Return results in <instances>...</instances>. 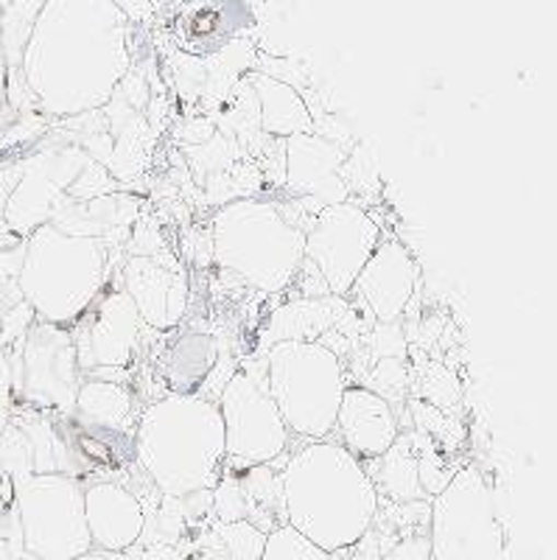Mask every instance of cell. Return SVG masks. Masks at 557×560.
Here are the masks:
<instances>
[{"mask_svg":"<svg viewBox=\"0 0 557 560\" xmlns=\"http://www.w3.org/2000/svg\"><path fill=\"white\" fill-rule=\"evenodd\" d=\"M129 62L127 14L113 0H43L20 73L39 109L70 118L107 107Z\"/></svg>","mask_w":557,"mask_h":560,"instance_id":"cell-1","label":"cell"},{"mask_svg":"<svg viewBox=\"0 0 557 560\" xmlns=\"http://www.w3.org/2000/svg\"><path fill=\"white\" fill-rule=\"evenodd\" d=\"M283 516L309 541L339 555L356 547L379 516V490L356 454L314 440L286 459L280 471Z\"/></svg>","mask_w":557,"mask_h":560,"instance_id":"cell-2","label":"cell"},{"mask_svg":"<svg viewBox=\"0 0 557 560\" xmlns=\"http://www.w3.org/2000/svg\"><path fill=\"white\" fill-rule=\"evenodd\" d=\"M135 454L163 497L213 490L228 457L222 409L202 395L169 393L140 412Z\"/></svg>","mask_w":557,"mask_h":560,"instance_id":"cell-3","label":"cell"},{"mask_svg":"<svg viewBox=\"0 0 557 560\" xmlns=\"http://www.w3.org/2000/svg\"><path fill=\"white\" fill-rule=\"evenodd\" d=\"M109 247L93 233H70L45 222L26 238L20 298L45 323H79L109 283Z\"/></svg>","mask_w":557,"mask_h":560,"instance_id":"cell-4","label":"cell"},{"mask_svg":"<svg viewBox=\"0 0 557 560\" xmlns=\"http://www.w3.org/2000/svg\"><path fill=\"white\" fill-rule=\"evenodd\" d=\"M213 258L247 287L278 294L305 264V233L264 199H233L213 217Z\"/></svg>","mask_w":557,"mask_h":560,"instance_id":"cell-5","label":"cell"},{"mask_svg":"<svg viewBox=\"0 0 557 560\" xmlns=\"http://www.w3.org/2000/svg\"><path fill=\"white\" fill-rule=\"evenodd\" d=\"M266 384L289 432L311 440H325L334 432L348 384L343 362L328 345L280 339L269 350Z\"/></svg>","mask_w":557,"mask_h":560,"instance_id":"cell-6","label":"cell"},{"mask_svg":"<svg viewBox=\"0 0 557 560\" xmlns=\"http://www.w3.org/2000/svg\"><path fill=\"white\" fill-rule=\"evenodd\" d=\"M23 552L32 560H73L93 552L84 485L70 474H32L14 482Z\"/></svg>","mask_w":557,"mask_h":560,"instance_id":"cell-7","label":"cell"},{"mask_svg":"<svg viewBox=\"0 0 557 560\" xmlns=\"http://www.w3.org/2000/svg\"><path fill=\"white\" fill-rule=\"evenodd\" d=\"M431 558L434 560H499L504 529L496 518L490 485L476 465L456 468L451 482L431 502Z\"/></svg>","mask_w":557,"mask_h":560,"instance_id":"cell-8","label":"cell"},{"mask_svg":"<svg viewBox=\"0 0 557 560\" xmlns=\"http://www.w3.org/2000/svg\"><path fill=\"white\" fill-rule=\"evenodd\" d=\"M224 420L228 457L241 465H272L289 443V427L280 418L269 384L250 370H235L228 387L219 393Z\"/></svg>","mask_w":557,"mask_h":560,"instance_id":"cell-9","label":"cell"},{"mask_svg":"<svg viewBox=\"0 0 557 560\" xmlns=\"http://www.w3.org/2000/svg\"><path fill=\"white\" fill-rule=\"evenodd\" d=\"M379 244L381 228L368 210L339 202L320 210L314 228L305 233V261L323 275L328 292L348 294Z\"/></svg>","mask_w":557,"mask_h":560,"instance_id":"cell-10","label":"cell"},{"mask_svg":"<svg viewBox=\"0 0 557 560\" xmlns=\"http://www.w3.org/2000/svg\"><path fill=\"white\" fill-rule=\"evenodd\" d=\"M20 350V393L28 404L43 409H59L73 415L77 395L82 387L79 348L73 331L65 325L34 319L23 337Z\"/></svg>","mask_w":557,"mask_h":560,"instance_id":"cell-11","label":"cell"},{"mask_svg":"<svg viewBox=\"0 0 557 560\" xmlns=\"http://www.w3.org/2000/svg\"><path fill=\"white\" fill-rule=\"evenodd\" d=\"M140 319L132 298L120 287H104L93 306L79 319V334H73L79 348V368H127L140 345Z\"/></svg>","mask_w":557,"mask_h":560,"instance_id":"cell-12","label":"cell"},{"mask_svg":"<svg viewBox=\"0 0 557 560\" xmlns=\"http://www.w3.org/2000/svg\"><path fill=\"white\" fill-rule=\"evenodd\" d=\"M120 278L143 325L154 331H172L183 323L188 312V275L177 261L132 255L120 269Z\"/></svg>","mask_w":557,"mask_h":560,"instance_id":"cell-13","label":"cell"},{"mask_svg":"<svg viewBox=\"0 0 557 560\" xmlns=\"http://www.w3.org/2000/svg\"><path fill=\"white\" fill-rule=\"evenodd\" d=\"M418 283V264L409 249L395 238H381L379 249L361 269L353 292L368 303L381 323H395L411 303Z\"/></svg>","mask_w":557,"mask_h":560,"instance_id":"cell-14","label":"cell"},{"mask_svg":"<svg viewBox=\"0 0 557 560\" xmlns=\"http://www.w3.org/2000/svg\"><path fill=\"white\" fill-rule=\"evenodd\" d=\"M70 154H37L23 166L18 188L7 205V222L14 233L28 238L37 228L48 222V213L57 208L59 188H68L73 174Z\"/></svg>","mask_w":557,"mask_h":560,"instance_id":"cell-15","label":"cell"},{"mask_svg":"<svg viewBox=\"0 0 557 560\" xmlns=\"http://www.w3.org/2000/svg\"><path fill=\"white\" fill-rule=\"evenodd\" d=\"M84 516H88L93 549L107 555L135 547L147 527V513L140 499L118 482L84 485Z\"/></svg>","mask_w":557,"mask_h":560,"instance_id":"cell-16","label":"cell"},{"mask_svg":"<svg viewBox=\"0 0 557 560\" xmlns=\"http://www.w3.org/2000/svg\"><path fill=\"white\" fill-rule=\"evenodd\" d=\"M336 429L343 434L345 448L350 454L370 459L384 457L401 438L393 404L370 387L345 389Z\"/></svg>","mask_w":557,"mask_h":560,"instance_id":"cell-17","label":"cell"},{"mask_svg":"<svg viewBox=\"0 0 557 560\" xmlns=\"http://www.w3.org/2000/svg\"><path fill=\"white\" fill-rule=\"evenodd\" d=\"M348 163V154L343 147L320 138L317 132L294 135L286 140V185L292 194L303 197L325 199V188L348 194V183L343 179V168Z\"/></svg>","mask_w":557,"mask_h":560,"instance_id":"cell-18","label":"cell"},{"mask_svg":"<svg viewBox=\"0 0 557 560\" xmlns=\"http://www.w3.org/2000/svg\"><path fill=\"white\" fill-rule=\"evenodd\" d=\"M253 84V93L258 98L260 109V129L275 138H294V135H309L314 132V121H311V113L305 107L303 96L292 84L280 82L272 77H258L250 79Z\"/></svg>","mask_w":557,"mask_h":560,"instance_id":"cell-19","label":"cell"},{"mask_svg":"<svg viewBox=\"0 0 557 560\" xmlns=\"http://www.w3.org/2000/svg\"><path fill=\"white\" fill-rule=\"evenodd\" d=\"M216 362H219V348H216L213 337L190 331L183 334L172 348L165 350L163 376L169 387H172V393L194 395L208 382Z\"/></svg>","mask_w":557,"mask_h":560,"instance_id":"cell-20","label":"cell"},{"mask_svg":"<svg viewBox=\"0 0 557 560\" xmlns=\"http://www.w3.org/2000/svg\"><path fill=\"white\" fill-rule=\"evenodd\" d=\"M132 393L118 382L88 378L77 395L73 418L93 432H124L132 415Z\"/></svg>","mask_w":557,"mask_h":560,"instance_id":"cell-21","label":"cell"},{"mask_svg":"<svg viewBox=\"0 0 557 560\" xmlns=\"http://www.w3.org/2000/svg\"><path fill=\"white\" fill-rule=\"evenodd\" d=\"M381 459V474L373 479L375 490L386 493L395 502H415L423 497V485H420V465L418 452L406 440H395V446Z\"/></svg>","mask_w":557,"mask_h":560,"instance_id":"cell-22","label":"cell"},{"mask_svg":"<svg viewBox=\"0 0 557 560\" xmlns=\"http://www.w3.org/2000/svg\"><path fill=\"white\" fill-rule=\"evenodd\" d=\"M260 560H334V555L325 552L314 541H309L303 533L292 524H280L266 535V547Z\"/></svg>","mask_w":557,"mask_h":560,"instance_id":"cell-23","label":"cell"},{"mask_svg":"<svg viewBox=\"0 0 557 560\" xmlns=\"http://www.w3.org/2000/svg\"><path fill=\"white\" fill-rule=\"evenodd\" d=\"M216 538H219L230 560H260L266 547V533L255 527L250 518L233 524H219Z\"/></svg>","mask_w":557,"mask_h":560,"instance_id":"cell-24","label":"cell"},{"mask_svg":"<svg viewBox=\"0 0 557 560\" xmlns=\"http://www.w3.org/2000/svg\"><path fill=\"white\" fill-rule=\"evenodd\" d=\"M213 510L219 513V522L222 524L244 522L250 513L247 493H244L235 482H230V479H222V482L213 488Z\"/></svg>","mask_w":557,"mask_h":560,"instance_id":"cell-25","label":"cell"},{"mask_svg":"<svg viewBox=\"0 0 557 560\" xmlns=\"http://www.w3.org/2000/svg\"><path fill=\"white\" fill-rule=\"evenodd\" d=\"M12 401H14V368L9 362V353L0 348V438L12 423Z\"/></svg>","mask_w":557,"mask_h":560,"instance_id":"cell-26","label":"cell"},{"mask_svg":"<svg viewBox=\"0 0 557 560\" xmlns=\"http://www.w3.org/2000/svg\"><path fill=\"white\" fill-rule=\"evenodd\" d=\"M381 560H434L431 558V538L426 535H409L404 541L395 544L393 549H386Z\"/></svg>","mask_w":557,"mask_h":560,"instance_id":"cell-27","label":"cell"},{"mask_svg":"<svg viewBox=\"0 0 557 560\" xmlns=\"http://www.w3.org/2000/svg\"><path fill=\"white\" fill-rule=\"evenodd\" d=\"M0 560H14V552H12V544L0 535Z\"/></svg>","mask_w":557,"mask_h":560,"instance_id":"cell-28","label":"cell"},{"mask_svg":"<svg viewBox=\"0 0 557 560\" xmlns=\"http://www.w3.org/2000/svg\"><path fill=\"white\" fill-rule=\"evenodd\" d=\"M73 560H115V558H113V555H107V552H98V549H93V552L82 555V558H73Z\"/></svg>","mask_w":557,"mask_h":560,"instance_id":"cell-29","label":"cell"},{"mask_svg":"<svg viewBox=\"0 0 557 560\" xmlns=\"http://www.w3.org/2000/svg\"><path fill=\"white\" fill-rule=\"evenodd\" d=\"M3 79L7 73H3V43H0V107H3Z\"/></svg>","mask_w":557,"mask_h":560,"instance_id":"cell-30","label":"cell"}]
</instances>
